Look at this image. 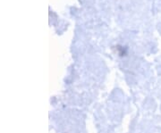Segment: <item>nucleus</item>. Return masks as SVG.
I'll return each mask as SVG.
<instances>
[]
</instances>
